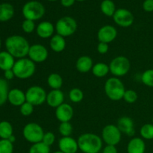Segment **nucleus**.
Returning <instances> with one entry per match:
<instances>
[{
  "mask_svg": "<svg viewBox=\"0 0 153 153\" xmlns=\"http://www.w3.org/2000/svg\"><path fill=\"white\" fill-rule=\"evenodd\" d=\"M30 44L26 38L21 35H11L5 40L6 51L8 52L14 58H25L28 55Z\"/></svg>",
  "mask_w": 153,
  "mask_h": 153,
  "instance_id": "obj_1",
  "label": "nucleus"
},
{
  "mask_svg": "<svg viewBox=\"0 0 153 153\" xmlns=\"http://www.w3.org/2000/svg\"><path fill=\"white\" fill-rule=\"evenodd\" d=\"M79 150L84 153H99L102 148V139L94 133H85L78 138Z\"/></svg>",
  "mask_w": 153,
  "mask_h": 153,
  "instance_id": "obj_2",
  "label": "nucleus"
},
{
  "mask_svg": "<svg viewBox=\"0 0 153 153\" xmlns=\"http://www.w3.org/2000/svg\"><path fill=\"white\" fill-rule=\"evenodd\" d=\"M105 93L112 101H119L123 98L125 86L122 81L117 77L109 78L105 83Z\"/></svg>",
  "mask_w": 153,
  "mask_h": 153,
  "instance_id": "obj_3",
  "label": "nucleus"
},
{
  "mask_svg": "<svg viewBox=\"0 0 153 153\" xmlns=\"http://www.w3.org/2000/svg\"><path fill=\"white\" fill-rule=\"evenodd\" d=\"M12 70L14 73L15 77L19 79H29L35 73V63L29 58H20L15 61Z\"/></svg>",
  "mask_w": 153,
  "mask_h": 153,
  "instance_id": "obj_4",
  "label": "nucleus"
},
{
  "mask_svg": "<svg viewBox=\"0 0 153 153\" xmlns=\"http://www.w3.org/2000/svg\"><path fill=\"white\" fill-rule=\"evenodd\" d=\"M45 7L41 2L38 1H29L22 7V15L25 19L32 21L39 20L45 14Z\"/></svg>",
  "mask_w": 153,
  "mask_h": 153,
  "instance_id": "obj_5",
  "label": "nucleus"
},
{
  "mask_svg": "<svg viewBox=\"0 0 153 153\" xmlns=\"http://www.w3.org/2000/svg\"><path fill=\"white\" fill-rule=\"evenodd\" d=\"M78 28L77 22L74 18L66 16L60 18L55 24L57 34L64 37H70L75 34Z\"/></svg>",
  "mask_w": 153,
  "mask_h": 153,
  "instance_id": "obj_6",
  "label": "nucleus"
},
{
  "mask_svg": "<svg viewBox=\"0 0 153 153\" xmlns=\"http://www.w3.org/2000/svg\"><path fill=\"white\" fill-rule=\"evenodd\" d=\"M131 68L129 60L125 56H117L112 59L109 64L110 73L114 77H121L128 73Z\"/></svg>",
  "mask_w": 153,
  "mask_h": 153,
  "instance_id": "obj_7",
  "label": "nucleus"
},
{
  "mask_svg": "<svg viewBox=\"0 0 153 153\" xmlns=\"http://www.w3.org/2000/svg\"><path fill=\"white\" fill-rule=\"evenodd\" d=\"M44 133L43 128L36 123H27L22 130L24 138L32 144L42 142Z\"/></svg>",
  "mask_w": 153,
  "mask_h": 153,
  "instance_id": "obj_8",
  "label": "nucleus"
},
{
  "mask_svg": "<svg viewBox=\"0 0 153 153\" xmlns=\"http://www.w3.org/2000/svg\"><path fill=\"white\" fill-rule=\"evenodd\" d=\"M122 133L117 126L109 124L103 128L102 131V139L107 145L117 146L120 143Z\"/></svg>",
  "mask_w": 153,
  "mask_h": 153,
  "instance_id": "obj_9",
  "label": "nucleus"
},
{
  "mask_svg": "<svg viewBox=\"0 0 153 153\" xmlns=\"http://www.w3.org/2000/svg\"><path fill=\"white\" fill-rule=\"evenodd\" d=\"M46 91L42 87L31 86L25 92L26 102L32 104L34 106L40 105L46 101Z\"/></svg>",
  "mask_w": 153,
  "mask_h": 153,
  "instance_id": "obj_10",
  "label": "nucleus"
},
{
  "mask_svg": "<svg viewBox=\"0 0 153 153\" xmlns=\"http://www.w3.org/2000/svg\"><path fill=\"white\" fill-rule=\"evenodd\" d=\"M113 19L117 25L123 28L131 26L134 22V16L132 13L125 8H119L116 10Z\"/></svg>",
  "mask_w": 153,
  "mask_h": 153,
  "instance_id": "obj_11",
  "label": "nucleus"
},
{
  "mask_svg": "<svg viewBox=\"0 0 153 153\" xmlns=\"http://www.w3.org/2000/svg\"><path fill=\"white\" fill-rule=\"evenodd\" d=\"M28 58L34 63H42L46 61L49 55L47 49L43 45L33 44L28 51Z\"/></svg>",
  "mask_w": 153,
  "mask_h": 153,
  "instance_id": "obj_12",
  "label": "nucleus"
},
{
  "mask_svg": "<svg viewBox=\"0 0 153 153\" xmlns=\"http://www.w3.org/2000/svg\"><path fill=\"white\" fill-rule=\"evenodd\" d=\"M117 31L115 27L111 25H106L101 27L97 32V38L100 42L110 43L116 39Z\"/></svg>",
  "mask_w": 153,
  "mask_h": 153,
  "instance_id": "obj_13",
  "label": "nucleus"
},
{
  "mask_svg": "<svg viewBox=\"0 0 153 153\" xmlns=\"http://www.w3.org/2000/svg\"><path fill=\"white\" fill-rule=\"evenodd\" d=\"M74 114V111L68 103H63L55 108L56 119L61 123L70 122Z\"/></svg>",
  "mask_w": 153,
  "mask_h": 153,
  "instance_id": "obj_14",
  "label": "nucleus"
},
{
  "mask_svg": "<svg viewBox=\"0 0 153 153\" xmlns=\"http://www.w3.org/2000/svg\"><path fill=\"white\" fill-rule=\"evenodd\" d=\"M59 150L63 153H76L79 150L77 140L72 137H62L58 141Z\"/></svg>",
  "mask_w": 153,
  "mask_h": 153,
  "instance_id": "obj_15",
  "label": "nucleus"
},
{
  "mask_svg": "<svg viewBox=\"0 0 153 153\" xmlns=\"http://www.w3.org/2000/svg\"><path fill=\"white\" fill-rule=\"evenodd\" d=\"M117 126L121 133L126 134L129 137H133L135 134L134 121L129 117H122L117 121Z\"/></svg>",
  "mask_w": 153,
  "mask_h": 153,
  "instance_id": "obj_16",
  "label": "nucleus"
},
{
  "mask_svg": "<svg viewBox=\"0 0 153 153\" xmlns=\"http://www.w3.org/2000/svg\"><path fill=\"white\" fill-rule=\"evenodd\" d=\"M55 27L52 22L49 21H43L40 22L36 27V32L39 37L43 39H47L53 36Z\"/></svg>",
  "mask_w": 153,
  "mask_h": 153,
  "instance_id": "obj_17",
  "label": "nucleus"
},
{
  "mask_svg": "<svg viewBox=\"0 0 153 153\" xmlns=\"http://www.w3.org/2000/svg\"><path fill=\"white\" fill-rule=\"evenodd\" d=\"M7 101L13 106L20 107L24 102H26L25 93L19 88H13L9 91L7 96Z\"/></svg>",
  "mask_w": 153,
  "mask_h": 153,
  "instance_id": "obj_18",
  "label": "nucleus"
},
{
  "mask_svg": "<svg viewBox=\"0 0 153 153\" xmlns=\"http://www.w3.org/2000/svg\"><path fill=\"white\" fill-rule=\"evenodd\" d=\"M64 94L61 90H52L46 97V102L52 108H58L64 103Z\"/></svg>",
  "mask_w": 153,
  "mask_h": 153,
  "instance_id": "obj_19",
  "label": "nucleus"
},
{
  "mask_svg": "<svg viewBox=\"0 0 153 153\" xmlns=\"http://www.w3.org/2000/svg\"><path fill=\"white\" fill-rule=\"evenodd\" d=\"M146 143L141 137H133L127 145V153H145Z\"/></svg>",
  "mask_w": 153,
  "mask_h": 153,
  "instance_id": "obj_20",
  "label": "nucleus"
},
{
  "mask_svg": "<svg viewBox=\"0 0 153 153\" xmlns=\"http://www.w3.org/2000/svg\"><path fill=\"white\" fill-rule=\"evenodd\" d=\"M94 62L91 57L83 55L78 58L76 64V67L79 72L82 73H87L92 70Z\"/></svg>",
  "mask_w": 153,
  "mask_h": 153,
  "instance_id": "obj_21",
  "label": "nucleus"
},
{
  "mask_svg": "<svg viewBox=\"0 0 153 153\" xmlns=\"http://www.w3.org/2000/svg\"><path fill=\"white\" fill-rule=\"evenodd\" d=\"M15 58L7 51L0 52V69L3 71L13 69Z\"/></svg>",
  "mask_w": 153,
  "mask_h": 153,
  "instance_id": "obj_22",
  "label": "nucleus"
},
{
  "mask_svg": "<svg viewBox=\"0 0 153 153\" xmlns=\"http://www.w3.org/2000/svg\"><path fill=\"white\" fill-rule=\"evenodd\" d=\"M49 46L51 49L55 52H63L66 48L65 37L58 34H55L51 37L50 41H49Z\"/></svg>",
  "mask_w": 153,
  "mask_h": 153,
  "instance_id": "obj_23",
  "label": "nucleus"
},
{
  "mask_svg": "<svg viewBox=\"0 0 153 153\" xmlns=\"http://www.w3.org/2000/svg\"><path fill=\"white\" fill-rule=\"evenodd\" d=\"M14 15V8L9 3L0 4V22H7Z\"/></svg>",
  "mask_w": 153,
  "mask_h": 153,
  "instance_id": "obj_24",
  "label": "nucleus"
},
{
  "mask_svg": "<svg viewBox=\"0 0 153 153\" xmlns=\"http://www.w3.org/2000/svg\"><path fill=\"white\" fill-rule=\"evenodd\" d=\"M92 73L97 78H103L108 74L110 72L109 65L103 62H99L94 64L91 70Z\"/></svg>",
  "mask_w": 153,
  "mask_h": 153,
  "instance_id": "obj_25",
  "label": "nucleus"
},
{
  "mask_svg": "<svg viewBox=\"0 0 153 153\" xmlns=\"http://www.w3.org/2000/svg\"><path fill=\"white\" fill-rule=\"evenodd\" d=\"M100 9L103 14L107 16H113L116 11L114 2L112 0H103L100 4Z\"/></svg>",
  "mask_w": 153,
  "mask_h": 153,
  "instance_id": "obj_26",
  "label": "nucleus"
},
{
  "mask_svg": "<svg viewBox=\"0 0 153 153\" xmlns=\"http://www.w3.org/2000/svg\"><path fill=\"white\" fill-rule=\"evenodd\" d=\"M47 83L52 90H60L63 85V79L58 73H52L48 76Z\"/></svg>",
  "mask_w": 153,
  "mask_h": 153,
  "instance_id": "obj_27",
  "label": "nucleus"
},
{
  "mask_svg": "<svg viewBox=\"0 0 153 153\" xmlns=\"http://www.w3.org/2000/svg\"><path fill=\"white\" fill-rule=\"evenodd\" d=\"M13 135V126L7 121L0 122V138L9 139Z\"/></svg>",
  "mask_w": 153,
  "mask_h": 153,
  "instance_id": "obj_28",
  "label": "nucleus"
},
{
  "mask_svg": "<svg viewBox=\"0 0 153 153\" xmlns=\"http://www.w3.org/2000/svg\"><path fill=\"white\" fill-rule=\"evenodd\" d=\"M9 86L7 80L0 78V106L3 105L7 101Z\"/></svg>",
  "mask_w": 153,
  "mask_h": 153,
  "instance_id": "obj_29",
  "label": "nucleus"
},
{
  "mask_svg": "<svg viewBox=\"0 0 153 153\" xmlns=\"http://www.w3.org/2000/svg\"><path fill=\"white\" fill-rule=\"evenodd\" d=\"M140 134L141 138L145 140H152L153 139V124L146 123L140 129Z\"/></svg>",
  "mask_w": 153,
  "mask_h": 153,
  "instance_id": "obj_30",
  "label": "nucleus"
},
{
  "mask_svg": "<svg viewBox=\"0 0 153 153\" xmlns=\"http://www.w3.org/2000/svg\"><path fill=\"white\" fill-rule=\"evenodd\" d=\"M28 153H50V146L43 142L34 143L30 147Z\"/></svg>",
  "mask_w": 153,
  "mask_h": 153,
  "instance_id": "obj_31",
  "label": "nucleus"
},
{
  "mask_svg": "<svg viewBox=\"0 0 153 153\" xmlns=\"http://www.w3.org/2000/svg\"><path fill=\"white\" fill-rule=\"evenodd\" d=\"M69 97H70V100L73 102H81L84 99V93L79 88H74L73 89H71V91L69 93Z\"/></svg>",
  "mask_w": 153,
  "mask_h": 153,
  "instance_id": "obj_32",
  "label": "nucleus"
},
{
  "mask_svg": "<svg viewBox=\"0 0 153 153\" xmlns=\"http://www.w3.org/2000/svg\"><path fill=\"white\" fill-rule=\"evenodd\" d=\"M58 131L62 137H70L73 133V126L70 122L61 123Z\"/></svg>",
  "mask_w": 153,
  "mask_h": 153,
  "instance_id": "obj_33",
  "label": "nucleus"
},
{
  "mask_svg": "<svg viewBox=\"0 0 153 153\" xmlns=\"http://www.w3.org/2000/svg\"><path fill=\"white\" fill-rule=\"evenodd\" d=\"M141 81L143 85L153 88V69L145 70L141 76Z\"/></svg>",
  "mask_w": 153,
  "mask_h": 153,
  "instance_id": "obj_34",
  "label": "nucleus"
},
{
  "mask_svg": "<svg viewBox=\"0 0 153 153\" xmlns=\"http://www.w3.org/2000/svg\"><path fill=\"white\" fill-rule=\"evenodd\" d=\"M13 145L7 139L0 140V153H13Z\"/></svg>",
  "mask_w": 153,
  "mask_h": 153,
  "instance_id": "obj_35",
  "label": "nucleus"
},
{
  "mask_svg": "<svg viewBox=\"0 0 153 153\" xmlns=\"http://www.w3.org/2000/svg\"><path fill=\"white\" fill-rule=\"evenodd\" d=\"M137 98H138V96H137L136 91H133V90H126L123 99L125 100L126 102L132 104V103H134L137 101Z\"/></svg>",
  "mask_w": 153,
  "mask_h": 153,
  "instance_id": "obj_36",
  "label": "nucleus"
},
{
  "mask_svg": "<svg viewBox=\"0 0 153 153\" xmlns=\"http://www.w3.org/2000/svg\"><path fill=\"white\" fill-rule=\"evenodd\" d=\"M34 106L32 104H31V103L28 102H24L19 107V111H20L21 114L25 117H28L32 114V113L34 112Z\"/></svg>",
  "mask_w": 153,
  "mask_h": 153,
  "instance_id": "obj_37",
  "label": "nucleus"
},
{
  "mask_svg": "<svg viewBox=\"0 0 153 153\" xmlns=\"http://www.w3.org/2000/svg\"><path fill=\"white\" fill-rule=\"evenodd\" d=\"M22 31L27 34H31L36 29L35 23L34 21L30 20V19H25L22 23Z\"/></svg>",
  "mask_w": 153,
  "mask_h": 153,
  "instance_id": "obj_38",
  "label": "nucleus"
},
{
  "mask_svg": "<svg viewBox=\"0 0 153 153\" xmlns=\"http://www.w3.org/2000/svg\"><path fill=\"white\" fill-rule=\"evenodd\" d=\"M55 141V135L51 131H47L44 133L42 142L47 146H51Z\"/></svg>",
  "mask_w": 153,
  "mask_h": 153,
  "instance_id": "obj_39",
  "label": "nucleus"
},
{
  "mask_svg": "<svg viewBox=\"0 0 153 153\" xmlns=\"http://www.w3.org/2000/svg\"><path fill=\"white\" fill-rule=\"evenodd\" d=\"M108 44L103 42H100L97 45V52L101 55H105L108 51Z\"/></svg>",
  "mask_w": 153,
  "mask_h": 153,
  "instance_id": "obj_40",
  "label": "nucleus"
},
{
  "mask_svg": "<svg viewBox=\"0 0 153 153\" xmlns=\"http://www.w3.org/2000/svg\"><path fill=\"white\" fill-rule=\"evenodd\" d=\"M143 9L146 12H152L153 0H145L143 2Z\"/></svg>",
  "mask_w": 153,
  "mask_h": 153,
  "instance_id": "obj_41",
  "label": "nucleus"
},
{
  "mask_svg": "<svg viewBox=\"0 0 153 153\" xmlns=\"http://www.w3.org/2000/svg\"><path fill=\"white\" fill-rule=\"evenodd\" d=\"M102 153H118L117 149L116 146H112V145H107L105 146L102 149Z\"/></svg>",
  "mask_w": 153,
  "mask_h": 153,
  "instance_id": "obj_42",
  "label": "nucleus"
},
{
  "mask_svg": "<svg viewBox=\"0 0 153 153\" xmlns=\"http://www.w3.org/2000/svg\"><path fill=\"white\" fill-rule=\"evenodd\" d=\"M4 76L6 80H11L15 77V75L13 70L11 69V70H7L6 71H4Z\"/></svg>",
  "mask_w": 153,
  "mask_h": 153,
  "instance_id": "obj_43",
  "label": "nucleus"
},
{
  "mask_svg": "<svg viewBox=\"0 0 153 153\" xmlns=\"http://www.w3.org/2000/svg\"><path fill=\"white\" fill-rule=\"evenodd\" d=\"M76 0H61V3L64 7H69L73 5Z\"/></svg>",
  "mask_w": 153,
  "mask_h": 153,
  "instance_id": "obj_44",
  "label": "nucleus"
},
{
  "mask_svg": "<svg viewBox=\"0 0 153 153\" xmlns=\"http://www.w3.org/2000/svg\"><path fill=\"white\" fill-rule=\"evenodd\" d=\"M7 140H10L12 143H13L15 142V140H16V137H15V136L13 134V135H12L11 137H9V139H7Z\"/></svg>",
  "mask_w": 153,
  "mask_h": 153,
  "instance_id": "obj_45",
  "label": "nucleus"
},
{
  "mask_svg": "<svg viewBox=\"0 0 153 153\" xmlns=\"http://www.w3.org/2000/svg\"><path fill=\"white\" fill-rule=\"evenodd\" d=\"M53 153H63L62 152H61V151H56V152H53Z\"/></svg>",
  "mask_w": 153,
  "mask_h": 153,
  "instance_id": "obj_46",
  "label": "nucleus"
},
{
  "mask_svg": "<svg viewBox=\"0 0 153 153\" xmlns=\"http://www.w3.org/2000/svg\"><path fill=\"white\" fill-rule=\"evenodd\" d=\"M1 38H0V49H1Z\"/></svg>",
  "mask_w": 153,
  "mask_h": 153,
  "instance_id": "obj_47",
  "label": "nucleus"
},
{
  "mask_svg": "<svg viewBox=\"0 0 153 153\" xmlns=\"http://www.w3.org/2000/svg\"><path fill=\"white\" fill-rule=\"evenodd\" d=\"M48 1H57V0H48Z\"/></svg>",
  "mask_w": 153,
  "mask_h": 153,
  "instance_id": "obj_48",
  "label": "nucleus"
},
{
  "mask_svg": "<svg viewBox=\"0 0 153 153\" xmlns=\"http://www.w3.org/2000/svg\"><path fill=\"white\" fill-rule=\"evenodd\" d=\"M76 1H85V0H76Z\"/></svg>",
  "mask_w": 153,
  "mask_h": 153,
  "instance_id": "obj_49",
  "label": "nucleus"
},
{
  "mask_svg": "<svg viewBox=\"0 0 153 153\" xmlns=\"http://www.w3.org/2000/svg\"><path fill=\"white\" fill-rule=\"evenodd\" d=\"M152 124H153V118H152Z\"/></svg>",
  "mask_w": 153,
  "mask_h": 153,
  "instance_id": "obj_50",
  "label": "nucleus"
}]
</instances>
